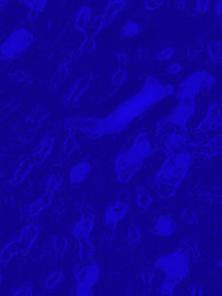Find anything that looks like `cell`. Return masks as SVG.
Listing matches in <instances>:
<instances>
[{"mask_svg":"<svg viewBox=\"0 0 222 296\" xmlns=\"http://www.w3.org/2000/svg\"><path fill=\"white\" fill-rule=\"evenodd\" d=\"M172 92L173 88L171 86H164L156 78L150 77L138 94L120 105L105 119L97 120L72 117V119L65 120L64 126L67 130H81L98 136L120 132L125 130L139 115L143 114L147 109L152 108L167 95L172 94Z\"/></svg>","mask_w":222,"mask_h":296,"instance_id":"cell-1","label":"cell"},{"mask_svg":"<svg viewBox=\"0 0 222 296\" xmlns=\"http://www.w3.org/2000/svg\"><path fill=\"white\" fill-rule=\"evenodd\" d=\"M215 79L206 72H195L191 74L180 87V103L178 108L167 117L166 122L169 125L185 126L188 120L195 110V97L200 89H209L213 86Z\"/></svg>","mask_w":222,"mask_h":296,"instance_id":"cell-2","label":"cell"},{"mask_svg":"<svg viewBox=\"0 0 222 296\" xmlns=\"http://www.w3.org/2000/svg\"><path fill=\"white\" fill-rule=\"evenodd\" d=\"M152 153V144L146 133H139L136 137L132 147L117 156L115 161L116 177L120 182L127 183L141 169L146 157Z\"/></svg>","mask_w":222,"mask_h":296,"instance_id":"cell-3","label":"cell"},{"mask_svg":"<svg viewBox=\"0 0 222 296\" xmlns=\"http://www.w3.org/2000/svg\"><path fill=\"white\" fill-rule=\"evenodd\" d=\"M157 265L167 275L166 280L162 285V294L172 295L175 286L188 275L189 256L182 251L175 252V253L162 257L158 260Z\"/></svg>","mask_w":222,"mask_h":296,"instance_id":"cell-4","label":"cell"},{"mask_svg":"<svg viewBox=\"0 0 222 296\" xmlns=\"http://www.w3.org/2000/svg\"><path fill=\"white\" fill-rule=\"evenodd\" d=\"M34 42L31 32L25 29H18L0 45V61H9L23 53Z\"/></svg>","mask_w":222,"mask_h":296,"instance_id":"cell-5","label":"cell"},{"mask_svg":"<svg viewBox=\"0 0 222 296\" xmlns=\"http://www.w3.org/2000/svg\"><path fill=\"white\" fill-rule=\"evenodd\" d=\"M100 269L97 264H88L76 273L77 295L88 296L93 295V286L99 280Z\"/></svg>","mask_w":222,"mask_h":296,"instance_id":"cell-6","label":"cell"},{"mask_svg":"<svg viewBox=\"0 0 222 296\" xmlns=\"http://www.w3.org/2000/svg\"><path fill=\"white\" fill-rule=\"evenodd\" d=\"M93 76L92 73H84L83 76H81L78 78V81L73 84L72 88L68 90V93L65 94L64 101L65 104H74L82 98V95L87 92V89L89 88L90 83H92Z\"/></svg>","mask_w":222,"mask_h":296,"instance_id":"cell-7","label":"cell"},{"mask_svg":"<svg viewBox=\"0 0 222 296\" xmlns=\"http://www.w3.org/2000/svg\"><path fill=\"white\" fill-rule=\"evenodd\" d=\"M29 252L30 249H27L19 238H15V240L7 243V245L3 247L2 251H0V263L8 264L16 256H26Z\"/></svg>","mask_w":222,"mask_h":296,"instance_id":"cell-8","label":"cell"},{"mask_svg":"<svg viewBox=\"0 0 222 296\" xmlns=\"http://www.w3.org/2000/svg\"><path fill=\"white\" fill-rule=\"evenodd\" d=\"M221 125V106L220 104H211L207 109L206 119L199 125L197 130L201 132H210V131L217 130Z\"/></svg>","mask_w":222,"mask_h":296,"instance_id":"cell-9","label":"cell"},{"mask_svg":"<svg viewBox=\"0 0 222 296\" xmlns=\"http://www.w3.org/2000/svg\"><path fill=\"white\" fill-rule=\"evenodd\" d=\"M54 142H56V139H54V136L52 133H49L41 141V143L35 150L34 155L31 156L35 166H41V164H43L48 160V157L51 156L52 151L54 148Z\"/></svg>","mask_w":222,"mask_h":296,"instance_id":"cell-10","label":"cell"},{"mask_svg":"<svg viewBox=\"0 0 222 296\" xmlns=\"http://www.w3.org/2000/svg\"><path fill=\"white\" fill-rule=\"evenodd\" d=\"M68 247H69V241H68L67 237H64V236H52L46 242L45 249L48 253L62 258L67 252Z\"/></svg>","mask_w":222,"mask_h":296,"instance_id":"cell-11","label":"cell"},{"mask_svg":"<svg viewBox=\"0 0 222 296\" xmlns=\"http://www.w3.org/2000/svg\"><path fill=\"white\" fill-rule=\"evenodd\" d=\"M34 167H35V164H34V162H32L31 157H24L23 160L20 161V163H19V166H18V168H16L15 173H14L12 180H10L12 185L18 186V185L23 184V183L25 182V179L27 178V175L31 173Z\"/></svg>","mask_w":222,"mask_h":296,"instance_id":"cell-12","label":"cell"},{"mask_svg":"<svg viewBox=\"0 0 222 296\" xmlns=\"http://www.w3.org/2000/svg\"><path fill=\"white\" fill-rule=\"evenodd\" d=\"M128 206L126 202L116 201L111 206L108 207L105 212V222L108 225H115L120 220H122L123 216L127 213Z\"/></svg>","mask_w":222,"mask_h":296,"instance_id":"cell-13","label":"cell"},{"mask_svg":"<svg viewBox=\"0 0 222 296\" xmlns=\"http://www.w3.org/2000/svg\"><path fill=\"white\" fill-rule=\"evenodd\" d=\"M52 199H53V194L45 193L42 196L38 197L35 201H32L30 205H27L26 209H25V212H26L27 216H32V217L40 215L46 207H48L51 205Z\"/></svg>","mask_w":222,"mask_h":296,"instance_id":"cell-14","label":"cell"},{"mask_svg":"<svg viewBox=\"0 0 222 296\" xmlns=\"http://www.w3.org/2000/svg\"><path fill=\"white\" fill-rule=\"evenodd\" d=\"M95 218L93 215H86L81 218V221L74 226L73 229V235L77 240H83V238L88 237L90 235V232L93 231V227H94Z\"/></svg>","mask_w":222,"mask_h":296,"instance_id":"cell-15","label":"cell"},{"mask_svg":"<svg viewBox=\"0 0 222 296\" xmlns=\"http://www.w3.org/2000/svg\"><path fill=\"white\" fill-rule=\"evenodd\" d=\"M177 229V222L174 221V218L171 216H161L156 222L155 226V234L161 236V237H168Z\"/></svg>","mask_w":222,"mask_h":296,"instance_id":"cell-16","label":"cell"},{"mask_svg":"<svg viewBox=\"0 0 222 296\" xmlns=\"http://www.w3.org/2000/svg\"><path fill=\"white\" fill-rule=\"evenodd\" d=\"M41 111H42V109L38 108L37 110L29 117V120H27L26 125H25V131H24L25 142L31 141L32 137L36 135L38 127H40L41 125V121H42V115H41Z\"/></svg>","mask_w":222,"mask_h":296,"instance_id":"cell-17","label":"cell"},{"mask_svg":"<svg viewBox=\"0 0 222 296\" xmlns=\"http://www.w3.org/2000/svg\"><path fill=\"white\" fill-rule=\"evenodd\" d=\"M126 4H127V3L122 2V0L109 3L108 7H106L105 9V13L101 15V18H103L104 27H108L109 25L112 24V21H114L115 18H116V16L122 12V9L126 7Z\"/></svg>","mask_w":222,"mask_h":296,"instance_id":"cell-18","label":"cell"},{"mask_svg":"<svg viewBox=\"0 0 222 296\" xmlns=\"http://www.w3.org/2000/svg\"><path fill=\"white\" fill-rule=\"evenodd\" d=\"M38 234H40L38 226H36V225H27V226H25L24 229L21 230L18 238L23 242V245L26 247L27 249H31V247L36 242Z\"/></svg>","mask_w":222,"mask_h":296,"instance_id":"cell-19","label":"cell"},{"mask_svg":"<svg viewBox=\"0 0 222 296\" xmlns=\"http://www.w3.org/2000/svg\"><path fill=\"white\" fill-rule=\"evenodd\" d=\"M90 169H92V166H90L89 162H81V163L76 164L72 168V171H70V182H72L73 184H79V183H82L88 177V174L90 173Z\"/></svg>","mask_w":222,"mask_h":296,"instance_id":"cell-20","label":"cell"},{"mask_svg":"<svg viewBox=\"0 0 222 296\" xmlns=\"http://www.w3.org/2000/svg\"><path fill=\"white\" fill-rule=\"evenodd\" d=\"M90 18H92V8L90 7H82L79 9L78 14L76 16V20H74V26L78 31L86 32L87 27L89 25Z\"/></svg>","mask_w":222,"mask_h":296,"instance_id":"cell-21","label":"cell"},{"mask_svg":"<svg viewBox=\"0 0 222 296\" xmlns=\"http://www.w3.org/2000/svg\"><path fill=\"white\" fill-rule=\"evenodd\" d=\"M201 151L204 152L205 156L207 157H213V156H217L221 153V136L212 137L209 139L206 143H204L201 146Z\"/></svg>","mask_w":222,"mask_h":296,"instance_id":"cell-22","label":"cell"},{"mask_svg":"<svg viewBox=\"0 0 222 296\" xmlns=\"http://www.w3.org/2000/svg\"><path fill=\"white\" fill-rule=\"evenodd\" d=\"M24 5L29 9V14H27L29 21H35L38 18V15L45 10L47 3L43 2V0H37V2H25Z\"/></svg>","mask_w":222,"mask_h":296,"instance_id":"cell-23","label":"cell"},{"mask_svg":"<svg viewBox=\"0 0 222 296\" xmlns=\"http://www.w3.org/2000/svg\"><path fill=\"white\" fill-rule=\"evenodd\" d=\"M62 279H63V270L62 269L54 270L53 273H51L47 278H46L45 289H47V290L56 289V287L61 284Z\"/></svg>","mask_w":222,"mask_h":296,"instance_id":"cell-24","label":"cell"},{"mask_svg":"<svg viewBox=\"0 0 222 296\" xmlns=\"http://www.w3.org/2000/svg\"><path fill=\"white\" fill-rule=\"evenodd\" d=\"M95 49H97V42H95L94 37H89L87 38L86 41H84L83 43H82L81 47L78 48V51H77L76 53V58L77 57H81L83 56V54H92L94 53Z\"/></svg>","mask_w":222,"mask_h":296,"instance_id":"cell-25","label":"cell"},{"mask_svg":"<svg viewBox=\"0 0 222 296\" xmlns=\"http://www.w3.org/2000/svg\"><path fill=\"white\" fill-rule=\"evenodd\" d=\"M221 47H222L221 41H212V42H210L209 46H207V52H209L211 59H212L213 62H217V63L221 62V58H222Z\"/></svg>","mask_w":222,"mask_h":296,"instance_id":"cell-26","label":"cell"},{"mask_svg":"<svg viewBox=\"0 0 222 296\" xmlns=\"http://www.w3.org/2000/svg\"><path fill=\"white\" fill-rule=\"evenodd\" d=\"M62 186V179L61 175L58 174H52L51 177H48L47 182H46V193L53 194L56 193L57 190H59Z\"/></svg>","mask_w":222,"mask_h":296,"instance_id":"cell-27","label":"cell"},{"mask_svg":"<svg viewBox=\"0 0 222 296\" xmlns=\"http://www.w3.org/2000/svg\"><path fill=\"white\" fill-rule=\"evenodd\" d=\"M141 32V26L135 21H128L127 24L123 26L122 29V36L123 37H133L137 34Z\"/></svg>","mask_w":222,"mask_h":296,"instance_id":"cell-28","label":"cell"},{"mask_svg":"<svg viewBox=\"0 0 222 296\" xmlns=\"http://www.w3.org/2000/svg\"><path fill=\"white\" fill-rule=\"evenodd\" d=\"M77 147H78L77 139L74 138L73 133H69V135L67 136V138H65L64 144H63V152H64V155L69 156L77 150Z\"/></svg>","mask_w":222,"mask_h":296,"instance_id":"cell-29","label":"cell"},{"mask_svg":"<svg viewBox=\"0 0 222 296\" xmlns=\"http://www.w3.org/2000/svg\"><path fill=\"white\" fill-rule=\"evenodd\" d=\"M182 220L188 225H196L197 224V215L195 213V211L191 209H184L182 211Z\"/></svg>","mask_w":222,"mask_h":296,"instance_id":"cell-30","label":"cell"},{"mask_svg":"<svg viewBox=\"0 0 222 296\" xmlns=\"http://www.w3.org/2000/svg\"><path fill=\"white\" fill-rule=\"evenodd\" d=\"M127 78H128L127 70H115L114 74H112L111 82L115 87H119L121 86L122 83H125Z\"/></svg>","mask_w":222,"mask_h":296,"instance_id":"cell-31","label":"cell"},{"mask_svg":"<svg viewBox=\"0 0 222 296\" xmlns=\"http://www.w3.org/2000/svg\"><path fill=\"white\" fill-rule=\"evenodd\" d=\"M152 204V197H151L150 194L144 193V191H141L137 195V205H138L141 209H148Z\"/></svg>","mask_w":222,"mask_h":296,"instance_id":"cell-32","label":"cell"},{"mask_svg":"<svg viewBox=\"0 0 222 296\" xmlns=\"http://www.w3.org/2000/svg\"><path fill=\"white\" fill-rule=\"evenodd\" d=\"M141 237H142L141 231H139L136 226H131L130 229H128V232H127L128 242L132 243V245H136V243H138L139 241H141Z\"/></svg>","mask_w":222,"mask_h":296,"instance_id":"cell-33","label":"cell"},{"mask_svg":"<svg viewBox=\"0 0 222 296\" xmlns=\"http://www.w3.org/2000/svg\"><path fill=\"white\" fill-rule=\"evenodd\" d=\"M128 58L126 52H121L116 56V70H127Z\"/></svg>","mask_w":222,"mask_h":296,"instance_id":"cell-34","label":"cell"},{"mask_svg":"<svg viewBox=\"0 0 222 296\" xmlns=\"http://www.w3.org/2000/svg\"><path fill=\"white\" fill-rule=\"evenodd\" d=\"M175 53V49L173 47H166L163 49H161L160 52L157 53V56H156V58L158 59V61H167V59L172 58L173 56H174Z\"/></svg>","mask_w":222,"mask_h":296,"instance_id":"cell-35","label":"cell"},{"mask_svg":"<svg viewBox=\"0 0 222 296\" xmlns=\"http://www.w3.org/2000/svg\"><path fill=\"white\" fill-rule=\"evenodd\" d=\"M14 296H30L32 295V286L30 284H24L21 285L20 287H19L18 290H15V291L13 292Z\"/></svg>","mask_w":222,"mask_h":296,"instance_id":"cell-36","label":"cell"},{"mask_svg":"<svg viewBox=\"0 0 222 296\" xmlns=\"http://www.w3.org/2000/svg\"><path fill=\"white\" fill-rule=\"evenodd\" d=\"M166 4V3L164 2H158V0H148V2H144L143 3V8L146 10H157V9H160V8H162L163 7V5Z\"/></svg>","mask_w":222,"mask_h":296,"instance_id":"cell-37","label":"cell"},{"mask_svg":"<svg viewBox=\"0 0 222 296\" xmlns=\"http://www.w3.org/2000/svg\"><path fill=\"white\" fill-rule=\"evenodd\" d=\"M101 29H104L103 18H101V16H99V18L95 19L94 24H93V36H94V35L99 34V32L101 31Z\"/></svg>","mask_w":222,"mask_h":296,"instance_id":"cell-38","label":"cell"},{"mask_svg":"<svg viewBox=\"0 0 222 296\" xmlns=\"http://www.w3.org/2000/svg\"><path fill=\"white\" fill-rule=\"evenodd\" d=\"M210 7V3L209 2H197L196 3V13L199 14H204L207 12V9H209Z\"/></svg>","mask_w":222,"mask_h":296,"instance_id":"cell-39","label":"cell"},{"mask_svg":"<svg viewBox=\"0 0 222 296\" xmlns=\"http://www.w3.org/2000/svg\"><path fill=\"white\" fill-rule=\"evenodd\" d=\"M182 68H183L182 64H179V63H174V64H172L171 67L168 68V72L172 74H177L182 70Z\"/></svg>","mask_w":222,"mask_h":296,"instance_id":"cell-40","label":"cell"},{"mask_svg":"<svg viewBox=\"0 0 222 296\" xmlns=\"http://www.w3.org/2000/svg\"><path fill=\"white\" fill-rule=\"evenodd\" d=\"M190 294L191 295H202L204 294V291H202V289H201V286H193V289L190 290Z\"/></svg>","mask_w":222,"mask_h":296,"instance_id":"cell-41","label":"cell"},{"mask_svg":"<svg viewBox=\"0 0 222 296\" xmlns=\"http://www.w3.org/2000/svg\"><path fill=\"white\" fill-rule=\"evenodd\" d=\"M222 2H218L217 5H216V14H217L218 18H221V13H222Z\"/></svg>","mask_w":222,"mask_h":296,"instance_id":"cell-42","label":"cell"},{"mask_svg":"<svg viewBox=\"0 0 222 296\" xmlns=\"http://www.w3.org/2000/svg\"><path fill=\"white\" fill-rule=\"evenodd\" d=\"M7 4H8L7 2H0V9H2V8H4Z\"/></svg>","mask_w":222,"mask_h":296,"instance_id":"cell-43","label":"cell"},{"mask_svg":"<svg viewBox=\"0 0 222 296\" xmlns=\"http://www.w3.org/2000/svg\"><path fill=\"white\" fill-rule=\"evenodd\" d=\"M0 284H2V274H0Z\"/></svg>","mask_w":222,"mask_h":296,"instance_id":"cell-44","label":"cell"},{"mask_svg":"<svg viewBox=\"0 0 222 296\" xmlns=\"http://www.w3.org/2000/svg\"><path fill=\"white\" fill-rule=\"evenodd\" d=\"M0 157H2V153H0Z\"/></svg>","mask_w":222,"mask_h":296,"instance_id":"cell-45","label":"cell"}]
</instances>
